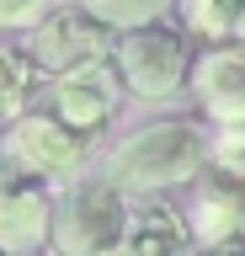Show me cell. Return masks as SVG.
I'll use <instances>...</instances> for the list:
<instances>
[{
  "mask_svg": "<svg viewBox=\"0 0 245 256\" xmlns=\"http://www.w3.org/2000/svg\"><path fill=\"white\" fill-rule=\"evenodd\" d=\"M203 160H208V144L192 123H149L144 134H133L112 150L107 176L133 192H160L176 182H192L203 171Z\"/></svg>",
  "mask_w": 245,
  "mask_h": 256,
  "instance_id": "1",
  "label": "cell"
},
{
  "mask_svg": "<svg viewBox=\"0 0 245 256\" xmlns=\"http://www.w3.org/2000/svg\"><path fill=\"white\" fill-rule=\"evenodd\" d=\"M128 230V208H123V187L112 176H75L53 208V251L59 256H101L117 235Z\"/></svg>",
  "mask_w": 245,
  "mask_h": 256,
  "instance_id": "2",
  "label": "cell"
},
{
  "mask_svg": "<svg viewBox=\"0 0 245 256\" xmlns=\"http://www.w3.org/2000/svg\"><path fill=\"white\" fill-rule=\"evenodd\" d=\"M117 75L128 86L133 96H149V102H160V96H176L181 80H187V38L160 22H139V27H123L117 38Z\"/></svg>",
  "mask_w": 245,
  "mask_h": 256,
  "instance_id": "3",
  "label": "cell"
},
{
  "mask_svg": "<svg viewBox=\"0 0 245 256\" xmlns=\"http://www.w3.org/2000/svg\"><path fill=\"white\" fill-rule=\"evenodd\" d=\"M107 43H112V38H107V22H101L96 11H75V6H64V11L37 16L27 54H32V64L43 70V75L64 80V75H75V70L101 64V59H107Z\"/></svg>",
  "mask_w": 245,
  "mask_h": 256,
  "instance_id": "4",
  "label": "cell"
},
{
  "mask_svg": "<svg viewBox=\"0 0 245 256\" xmlns=\"http://www.w3.org/2000/svg\"><path fill=\"white\" fill-rule=\"evenodd\" d=\"M5 160L16 171L32 176H75L85 160V128H75L69 118H48V112H27L5 128Z\"/></svg>",
  "mask_w": 245,
  "mask_h": 256,
  "instance_id": "5",
  "label": "cell"
},
{
  "mask_svg": "<svg viewBox=\"0 0 245 256\" xmlns=\"http://www.w3.org/2000/svg\"><path fill=\"white\" fill-rule=\"evenodd\" d=\"M53 230V203L32 171H0V246L11 256L37 251Z\"/></svg>",
  "mask_w": 245,
  "mask_h": 256,
  "instance_id": "6",
  "label": "cell"
},
{
  "mask_svg": "<svg viewBox=\"0 0 245 256\" xmlns=\"http://www.w3.org/2000/svg\"><path fill=\"white\" fill-rule=\"evenodd\" d=\"M197 96L224 128H245V48H219L197 64Z\"/></svg>",
  "mask_w": 245,
  "mask_h": 256,
  "instance_id": "7",
  "label": "cell"
},
{
  "mask_svg": "<svg viewBox=\"0 0 245 256\" xmlns=\"http://www.w3.org/2000/svg\"><path fill=\"white\" fill-rule=\"evenodd\" d=\"M187 230H192V224L176 219V208H171V203H149L101 256H181Z\"/></svg>",
  "mask_w": 245,
  "mask_h": 256,
  "instance_id": "8",
  "label": "cell"
},
{
  "mask_svg": "<svg viewBox=\"0 0 245 256\" xmlns=\"http://www.w3.org/2000/svg\"><path fill=\"white\" fill-rule=\"evenodd\" d=\"M245 230V187L219 176L213 187L197 192V208H192V235L219 246V240H235Z\"/></svg>",
  "mask_w": 245,
  "mask_h": 256,
  "instance_id": "9",
  "label": "cell"
},
{
  "mask_svg": "<svg viewBox=\"0 0 245 256\" xmlns=\"http://www.w3.org/2000/svg\"><path fill=\"white\" fill-rule=\"evenodd\" d=\"M107 86H112V80H107L101 64L64 75V80H59V118H69L75 128L107 123V112H112V91H107Z\"/></svg>",
  "mask_w": 245,
  "mask_h": 256,
  "instance_id": "10",
  "label": "cell"
},
{
  "mask_svg": "<svg viewBox=\"0 0 245 256\" xmlns=\"http://www.w3.org/2000/svg\"><path fill=\"white\" fill-rule=\"evenodd\" d=\"M32 75H37L32 54H16V48L0 43V118H16V112L27 107V96H32Z\"/></svg>",
  "mask_w": 245,
  "mask_h": 256,
  "instance_id": "11",
  "label": "cell"
},
{
  "mask_svg": "<svg viewBox=\"0 0 245 256\" xmlns=\"http://www.w3.org/2000/svg\"><path fill=\"white\" fill-rule=\"evenodd\" d=\"M240 11H245V0H187V22L203 38H235Z\"/></svg>",
  "mask_w": 245,
  "mask_h": 256,
  "instance_id": "12",
  "label": "cell"
},
{
  "mask_svg": "<svg viewBox=\"0 0 245 256\" xmlns=\"http://www.w3.org/2000/svg\"><path fill=\"white\" fill-rule=\"evenodd\" d=\"M85 6H91L107 27H139V22H155L171 0H85Z\"/></svg>",
  "mask_w": 245,
  "mask_h": 256,
  "instance_id": "13",
  "label": "cell"
},
{
  "mask_svg": "<svg viewBox=\"0 0 245 256\" xmlns=\"http://www.w3.org/2000/svg\"><path fill=\"white\" fill-rule=\"evenodd\" d=\"M213 166H219V176L245 187V128H224V139L213 144Z\"/></svg>",
  "mask_w": 245,
  "mask_h": 256,
  "instance_id": "14",
  "label": "cell"
},
{
  "mask_svg": "<svg viewBox=\"0 0 245 256\" xmlns=\"http://www.w3.org/2000/svg\"><path fill=\"white\" fill-rule=\"evenodd\" d=\"M37 16H48V0H0V27H27Z\"/></svg>",
  "mask_w": 245,
  "mask_h": 256,
  "instance_id": "15",
  "label": "cell"
},
{
  "mask_svg": "<svg viewBox=\"0 0 245 256\" xmlns=\"http://www.w3.org/2000/svg\"><path fill=\"white\" fill-rule=\"evenodd\" d=\"M208 256H245V246H240V240H219Z\"/></svg>",
  "mask_w": 245,
  "mask_h": 256,
  "instance_id": "16",
  "label": "cell"
},
{
  "mask_svg": "<svg viewBox=\"0 0 245 256\" xmlns=\"http://www.w3.org/2000/svg\"><path fill=\"white\" fill-rule=\"evenodd\" d=\"M0 256H11V251H5V246H0Z\"/></svg>",
  "mask_w": 245,
  "mask_h": 256,
  "instance_id": "17",
  "label": "cell"
}]
</instances>
